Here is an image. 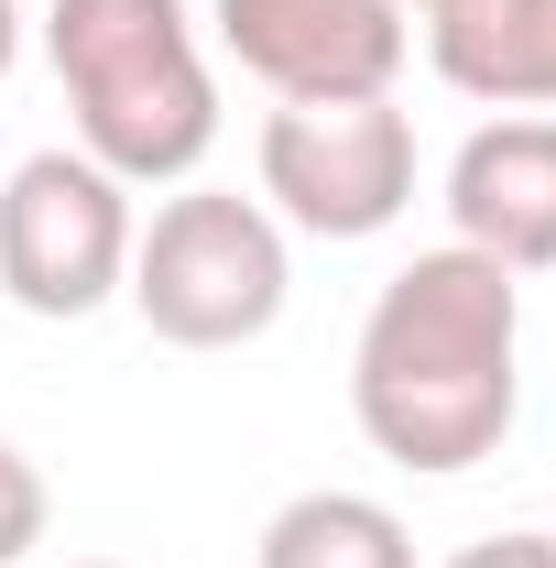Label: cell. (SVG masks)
Masks as SVG:
<instances>
[{
	"instance_id": "obj_1",
	"label": "cell",
	"mask_w": 556,
	"mask_h": 568,
	"mask_svg": "<svg viewBox=\"0 0 556 568\" xmlns=\"http://www.w3.org/2000/svg\"><path fill=\"white\" fill-rule=\"evenodd\" d=\"M349 416L393 470H481L524 416V284L481 252H415L349 339Z\"/></svg>"
},
{
	"instance_id": "obj_2",
	"label": "cell",
	"mask_w": 556,
	"mask_h": 568,
	"mask_svg": "<svg viewBox=\"0 0 556 568\" xmlns=\"http://www.w3.org/2000/svg\"><path fill=\"white\" fill-rule=\"evenodd\" d=\"M44 67L76 110V153L121 186H186L218 142V77L186 0H55Z\"/></svg>"
},
{
	"instance_id": "obj_3",
	"label": "cell",
	"mask_w": 556,
	"mask_h": 568,
	"mask_svg": "<svg viewBox=\"0 0 556 568\" xmlns=\"http://www.w3.org/2000/svg\"><path fill=\"white\" fill-rule=\"evenodd\" d=\"M132 317L175 351H240L262 339L295 295V263H284V219L262 197H229V186H186L132 230Z\"/></svg>"
},
{
	"instance_id": "obj_4",
	"label": "cell",
	"mask_w": 556,
	"mask_h": 568,
	"mask_svg": "<svg viewBox=\"0 0 556 568\" xmlns=\"http://www.w3.org/2000/svg\"><path fill=\"white\" fill-rule=\"evenodd\" d=\"M132 186L76 142L22 153L0 186V295L22 317H99L132 274Z\"/></svg>"
},
{
	"instance_id": "obj_5",
	"label": "cell",
	"mask_w": 556,
	"mask_h": 568,
	"mask_svg": "<svg viewBox=\"0 0 556 568\" xmlns=\"http://www.w3.org/2000/svg\"><path fill=\"white\" fill-rule=\"evenodd\" d=\"M262 197L306 241H371L415 209V121L382 99H284L262 121Z\"/></svg>"
},
{
	"instance_id": "obj_6",
	"label": "cell",
	"mask_w": 556,
	"mask_h": 568,
	"mask_svg": "<svg viewBox=\"0 0 556 568\" xmlns=\"http://www.w3.org/2000/svg\"><path fill=\"white\" fill-rule=\"evenodd\" d=\"M208 22L218 55L274 99H382L415 55V22L393 0H208Z\"/></svg>"
},
{
	"instance_id": "obj_7",
	"label": "cell",
	"mask_w": 556,
	"mask_h": 568,
	"mask_svg": "<svg viewBox=\"0 0 556 568\" xmlns=\"http://www.w3.org/2000/svg\"><path fill=\"white\" fill-rule=\"evenodd\" d=\"M447 230L459 252H481L502 274H546L556 263V121L513 110L447 153Z\"/></svg>"
},
{
	"instance_id": "obj_8",
	"label": "cell",
	"mask_w": 556,
	"mask_h": 568,
	"mask_svg": "<svg viewBox=\"0 0 556 568\" xmlns=\"http://www.w3.org/2000/svg\"><path fill=\"white\" fill-rule=\"evenodd\" d=\"M425 55L481 110H556V0H459L425 22Z\"/></svg>"
},
{
	"instance_id": "obj_9",
	"label": "cell",
	"mask_w": 556,
	"mask_h": 568,
	"mask_svg": "<svg viewBox=\"0 0 556 568\" xmlns=\"http://www.w3.org/2000/svg\"><path fill=\"white\" fill-rule=\"evenodd\" d=\"M251 568H415V536H404L393 503H371V493H295L262 525Z\"/></svg>"
},
{
	"instance_id": "obj_10",
	"label": "cell",
	"mask_w": 556,
	"mask_h": 568,
	"mask_svg": "<svg viewBox=\"0 0 556 568\" xmlns=\"http://www.w3.org/2000/svg\"><path fill=\"white\" fill-rule=\"evenodd\" d=\"M44 514H55V493H44V470L0 437V568H22L33 547H44Z\"/></svg>"
},
{
	"instance_id": "obj_11",
	"label": "cell",
	"mask_w": 556,
	"mask_h": 568,
	"mask_svg": "<svg viewBox=\"0 0 556 568\" xmlns=\"http://www.w3.org/2000/svg\"><path fill=\"white\" fill-rule=\"evenodd\" d=\"M447 568H556V536H524V525H513V536H481V547H459Z\"/></svg>"
},
{
	"instance_id": "obj_12",
	"label": "cell",
	"mask_w": 556,
	"mask_h": 568,
	"mask_svg": "<svg viewBox=\"0 0 556 568\" xmlns=\"http://www.w3.org/2000/svg\"><path fill=\"white\" fill-rule=\"evenodd\" d=\"M22 67V0H0V77Z\"/></svg>"
},
{
	"instance_id": "obj_13",
	"label": "cell",
	"mask_w": 556,
	"mask_h": 568,
	"mask_svg": "<svg viewBox=\"0 0 556 568\" xmlns=\"http://www.w3.org/2000/svg\"><path fill=\"white\" fill-rule=\"evenodd\" d=\"M393 11H404V22H436V11H459V0H393Z\"/></svg>"
},
{
	"instance_id": "obj_14",
	"label": "cell",
	"mask_w": 556,
	"mask_h": 568,
	"mask_svg": "<svg viewBox=\"0 0 556 568\" xmlns=\"http://www.w3.org/2000/svg\"><path fill=\"white\" fill-rule=\"evenodd\" d=\"M76 568H121V558H76Z\"/></svg>"
}]
</instances>
